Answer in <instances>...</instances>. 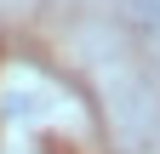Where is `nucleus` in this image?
Segmentation results:
<instances>
[]
</instances>
